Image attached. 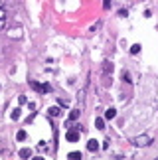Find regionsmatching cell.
I'll return each mask as SVG.
<instances>
[{
    "instance_id": "3957f363",
    "label": "cell",
    "mask_w": 158,
    "mask_h": 160,
    "mask_svg": "<svg viewBox=\"0 0 158 160\" xmlns=\"http://www.w3.org/2000/svg\"><path fill=\"white\" fill-rule=\"evenodd\" d=\"M79 134H81V130H77V129H69L67 134H65V138L69 140V142H77V140H79Z\"/></svg>"
},
{
    "instance_id": "7c38bea8",
    "label": "cell",
    "mask_w": 158,
    "mask_h": 160,
    "mask_svg": "<svg viewBox=\"0 0 158 160\" xmlns=\"http://www.w3.org/2000/svg\"><path fill=\"white\" fill-rule=\"evenodd\" d=\"M67 158H79V160H81V152H79V150H73V152L67 154Z\"/></svg>"
},
{
    "instance_id": "5b68a950",
    "label": "cell",
    "mask_w": 158,
    "mask_h": 160,
    "mask_svg": "<svg viewBox=\"0 0 158 160\" xmlns=\"http://www.w3.org/2000/svg\"><path fill=\"white\" fill-rule=\"evenodd\" d=\"M48 115H49V117H61V109H59V105H57V107H49V109H48Z\"/></svg>"
},
{
    "instance_id": "4fadbf2b",
    "label": "cell",
    "mask_w": 158,
    "mask_h": 160,
    "mask_svg": "<svg viewBox=\"0 0 158 160\" xmlns=\"http://www.w3.org/2000/svg\"><path fill=\"white\" fill-rule=\"evenodd\" d=\"M138 51H140V46H138V44H132V46H131V54H132V55H136Z\"/></svg>"
},
{
    "instance_id": "8fae6325",
    "label": "cell",
    "mask_w": 158,
    "mask_h": 160,
    "mask_svg": "<svg viewBox=\"0 0 158 160\" xmlns=\"http://www.w3.org/2000/svg\"><path fill=\"white\" fill-rule=\"evenodd\" d=\"M32 156V150L30 148H22L20 150V158H30Z\"/></svg>"
},
{
    "instance_id": "44dd1931",
    "label": "cell",
    "mask_w": 158,
    "mask_h": 160,
    "mask_svg": "<svg viewBox=\"0 0 158 160\" xmlns=\"http://www.w3.org/2000/svg\"><path fill=\"white\" fill-rule=\"evenodd\" d=\"M38 148H40V150H44V148H45V142H44V140H41V142H38Z\"/></svg>"
},
{
    "instance_id": "8992f818",
    "label": "cell",
    "mask_w": 158,
    "mask_h": 160,
    "mask_svg": "<svg viewBox=\"0 0 158 160\" xmlns=\"http://www.w3.org/2000/svg\"><path fill=\"white\" fill-rule=\"evenodd\" d=\"M115 117H117V109H113V107H111V109H107V111H105V119H107V121L115 119Z\"/></svg>"
},
{
    "instance_id": "ffe728a7",
    "label": "cell",
    "mask_w": 158,
    "mask_h": 160,
    "mask_svg": "<svg viewBox=\"0 0 158 160\" xmlns=\"http://www.w3.org/2000/svg\"><path fill=\"white\" fill-rule=\"evenodd\" d=\"M6 28V18H0V30H4Z\"/></svg>"
},
{
    "instance_id": "277c9868",
    "label": "cell",
    "mask_w": 158,
    "mask_h": 160,
    "mask_svg": "<svg viewBox=\"0 0 158 160\" xmlns=\"http://www.w3.org/2000/svg\"><path fill=\"white\" fill-rule=\"evenodd\" d=\"M113 62H109V59H105V62H103V75H105V79L107 77H109V75L111 73H113Z\"/></svg>"
},
{
    "instance_id": "d6986e66",
    "label": "cell",
    "mask_w": 158,
    "mask_h": 160,
    "mask_svg": "<svg viewBox=\"0 0 158 160\" xmlns=\"http://www.w3.org/2000/svg\"><path fill=\"white\" fill-rule=\"evenodd\" d=\"M18 101H20V105H24V103H28V99H26V95H20V97H18Z\"/></svg>"
},
{
    "instance_id": "5bb4252c",
    "label": "cell",
    "mask_w": 158,
    "mask_h": 160,
    "mask_svg": "<svg viewBox=\"0 0 158 160\" xmlns=\"http://www.w3.org/2000/svg\"><path fill=\"white\" fill-rule=\"evenodd\" d=\"M123 81H127V83H131V73L127 71V69H123Z\"/></svg>"
},
{
    "instance_id": "6da1fadb",
    "label": "cell",
    "mask_w": 158,
    "mask_h": 160,
    "mask_svg": "<svg viewBox=\"0 0 158 160\" xmlns=\"http://www.w3.org/2000/svg\"><path fill=\"white\" fill-rule=\"evenodd\" d=\"M131 142L134 146H148V144L152 142V136L150 134H138V136H132Z\"/></svg>"
},
{
    "instance_id": "9c48e42d",
    "label": "cell",
    "mask_w": 158,
    "mask_h": 160,
    "mask_svg": "<svg viewBox=\"0 0 158 160\" xmlns=\"http://www.w3.org/2000/svg\"><path fill=\"white\" fill-rule=\"evenodd\" d=\"M79 115H81V107H79V109H73L71 113H69V121H75Z\"/></svg>"
},
{
    "instance_id": "52a82bcc",
    "label": "cell",
    "mask_w": 158,
    "mask_h": 160,
    "mask_svg": "<svg viewBox=\"0 0 158 160\" xmlns=\"http://www.w3.org/2000/svg\"><path fill=\"white\" fill-rule=\"evenodd\" d=\"M97 148H99V142H97L95 138H91L89 142H87V150H91V152H95Z\"/></svg>"
},
{
    "instance_id": "ac0fdd59",
    "label": "cell",
    "mask_w": 158,
    "mask_h": 160,
    "mask_svg": "<svg viewBox=\"0 0 158 160\" xmlns=\"http://www.w3.org/2000/svg\"><path fill=\"white\" fill-rule=\"evenodd\" d=\"M111 4H113V0H103V8H105V10H109Z\"/></svg>"
},
{
    "instance_id": "7a4b0ae2",
    "label": "cell",
    "mask_w": 158,
    "mask_h": 160,
    "mask_svg": "<svg viewBox=\"0 0 158 160\" xmlns=\"http://www.w3.org/2000/svg\"><path fill=\"white\" fill-rule=\"evenodd\" d=\"M30 87H32V89H36V91H40V93H49V91H52V85H49V83L30 81Z\"/></svg>"
},
{
    "instance_id": "9a60e30c",
    "label": "cell",
    "mask_w": 158,
    "mask_h": 160,
    "mask_svg": "<svg viewBox=\"0 0 158 160\" xmlns=\"http://www.w3.org/2000/svg\"><path fill=\"white\" fill-rule=\"evenodd\" d=\"M10 117H12L14 121H18V119H20V109H18V107H16V109L12 111V115H10Z\"/></svg>"
},
{
    "instance_id": "2e32d148",
    "label": "cell",
    "mask_w": 158,
    "mask_h": 160,
    "mask_svg": "<svg viewBox=\"0 0 158 160\" xmlns=\"http://www.w3.org/2000/svg\"><path fill=\"white\" fill-rule=\"evenodd\" d=\"M57 105H59V107H67L69 101H67V99H61V97H59V99H57Z\"/></svg>"
},
{
    "instance_id": "e0dca14e",
    "label": "cell",
    "mask_w": 158,
    "mask_h": 160,
    "mask_svg": "<svg viewBox=\"0 0 158 160\" xmlns=\"http://www.w3.org/2000/svg\"><path fill=\"white\" fill-rule=\"evenodd\" d=\"M16 138H18V140H26V130H18Z\"/></svg>"
},
{
    "instance_id": "ba28073f",
    "label": "cell",
    "mask_w": 158,
    "mask_h": 160,
    "mask_svg": "<svg viewBox=\"0 0 158 160\" xmlns=\"http://www.w3.org/2000/svg\"><path fill=\"white\" fill-rule=\"evenodd\" d=\"M8 36L10 38H22V30L20 28H12V30H8Z\"/></svg>"
},
{
    "instance_id": "30bf717a",
    "label": "cell",
    "mask_w": 158,
    "mask_h": 160,
    "mask_svg": "<svg viewBox=\"0 0 158 160\" xmlns=\"http://www.w3.org/2000/svg\"><path fill=\"white\" fill-rule=\"evenodd\" d=\"M95 126H97V129H101V130H103V129H105V119L97 117V119H95Z\"/></svg>"
}]
</instances>
